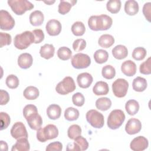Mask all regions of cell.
<instances>
[{
    "label": "cell",
    "instance_id": "cell-41",
    "mask_svg": "<svg viewBox=\"0 0 151 151\" xmlns=\"http://www.w3.org/2000/svg\"><path fill=\"white\" fill-rule=\"evenodd\" d=\"M5 83L8 88L14 89L18 87L19 81L16 76L14 74H10L6 77Z\"/></svg>",
    "mask_w": 151,
    "mask_h": 151
},
{
    "label": "cell",
    "instance_id": "cell-42",
    "mask_svg": "<svg viewBox=\"0 0 151 151\" xmlns=\"http://www.w3.org/2000/svg\"><path fill=\"white\" fill-rule=\"evenodd\" d=\"M151 58L149 57L145 61L142 63L139 67V71L141 74L149 75L151 73Z\"/></svg>",
    "mask_w": 151,
    "mask_h": 151
},
{
    "label": "cell",
    "instance_id": "cell-22",
    "mask_svg": "<svg viewBox=\"0 0 151 151\" xmlns=\"http://www.w3.org/2000/svg\"><path fill=\"white\" fill-rule=\"evenodd\" d=\"M61 113V109L60 106L56 104L50 105L47 109V114L49 119L51 120L58 119Z\"/></svg>",
    "mask_w": 151,
    "mask_h": 151
},
{
    "label": "cell",
    "instance_id": "cell-25",
    "mask_svg": "<svg viewBox=\"0 0 151 151\" xmlns=\"http://www.w3.org/2000/svg\"><path fill=\"white\" fill-rule=\"evenodd\" d=\"M139 7L137 1L129 0L125 2L124 11L129 15H134L139 12Z\"/></svg>",
    "mask_w": 151,
    "mask_h": 151
},
{
    "label": "cell",
    "instance_id": "cell-39",
    "mask_svg": "<svg viewBox=\"0 0 151 151\" xmlns=\"http://www.w3.org/2000/svg\"><path fill=\"white\" fill-rule=\"evenodd\" d=\"M81 129L78 124H73L70 126L67 130L68 137L71 139H74L76 137L81 135Z\"/></svg>",
    "mask_w": 151,
    "mask_h": 151
},
{
    "label": "cell",
    "instance_id": "cell-49",
    "mask_svg": "<svg viewBox=\"0 0 151 151\" xmlns=\"http://www.w3.org/2000/svg\"><path fill=\"white\" fill-rule=\"evenodd\" d=\"M32 33L35 37V44H38L41 42L44 39V34L41 29H34L32 31Z\"/></svg>",
    "mask_w": 151,
    "mask_h": 151
},
{
    "label": "cell",
    "instance_id": "cell-32",
    "mask_svg": "<svg viewBox=\"0 0 151 151\" xmlns=\"http://www.w3.org/2000/svg\"><path fill=\"white\" fill-rule=\"evenodd\" d=\"M111 106V101L107 97H101L96 101V107L100 110L106 111L109 110Z\"/></svg>",
    "mask_w": 151,
    "mask_h": 151
},
{
    "label": "cell",
    "instance_id": "cell-52",
    "mask_svg": "<svg viewBox=\"0 0 151 151\" xmlns=\"http://www.w3.org/2000/svg\"><path fill=\"white\" fill-rule=\"evenodd\" d=\"M1 148L2 150H8L7 143L3 140H1Z\"/></svg>",
    "mask_w": 151,
    "mask_h": 151
},
{
    "label": "cell",
    "instance_id": "cell-37",
    "mask_svg": "<svg viewBox=\"0 0 151 151\" xmlns=\"http://www.w3.org/2000/svg\"><path fill=\"white\" fill-rule=\"evenodd\" d=\"M101 74L104 78L111 80L116 75L115 68L111 65H106L102 68Z\"/></svg>",
    "mask_w": 151,
    "mask_h": 151
},
{
    "label": "cell",
    "instance_id": "cell-5",
    "mask_svg": "<svg viewBox=\"0 0 151 151\" xmlns=\"http://www.w3.org/2000/svg\"><path fill=\"white\" fill-rule=\"evenodd\" d=\"M8 4L12 11L18 15H21L34 7L31 2L27 0H8Z\"/></svg>",
    "mask_w": 151,
    "mask_h": 151
},
{
    "label": "cell",
    "instance_id": "cell-4",
    "mask_svg": "<svg viewBox=\"0 0 151 151\" xmlns=\"http://www.w3.org/2000/svg\"><path fill=\"white\" fill-rule=\"evenodd\" d=\"M125 114L122 110L116 109L112 110L109 114L107 124L108 127L112 130L119 128L125 120Z\"/></svg>",
    "mask_w": 151,
    "mask_h": 151
},
{
    "label": "cell",
    "instance_id": "cell-11",
    "mask_svg": "<svg viewBox=\"0 0 151 151\" xmlns=\"http://www.w3.org/2000/svg\"><path fill=\"white\" fill-rule=\"evenodd\" d=\"M73 143H68L66 150L74 151H83L88 147V143L87 140L81 135L76 137Z\"/></svg>",
    "mask_w": 151,
    "mask_h": 151
},
{
    "label": "cell",
    "instance_id": "cell-29",
    "mask_svg": "<svg viewBox=\"0 0 151 151\" xmlns=\"http://www.w3.org/2000/svg\"><path fill=\"white\" fill-rule=\"evenodd\" d=\"M76 2V1H60L58 5V12L61 15L67 14L70 11L71 7L74 6Z\"/></svg>",
    "mask_w": 151,
    "mask_h": 151
},
{
    "label": "cell",
    "instance_id": "cell-23",
    "mask_svg": "<svg viewBox=\"0 0 151 151\" xmlns=\"http://www.w3.org/2000/svg\"><path fill=\"white\" fill-rule=\"evenodd\" d=\"M55 48L52 44H45L43 46L41 47L40 50V54L42 58L48 60L52 58L54 55Z\"/></svg>",
    "mask_w": 151,
    "mask_h": 151
},
{
    "label": "cell",
    "instance_id": "cell-14",
    "mask_svg": "<svg viewBox=\"0 0 151 151\" xmlns=\"http://www.w3.org/2000/svg\"><path fill=\"white\" fill-rule=\"evenodd\" d=\"M142 129V123L140 121L136 118H132L129 119L126 126L125 130L129 134L132 135L139 133Z\"/></svg>",
    "mask_w": 151,
    "mask_h": 151
},
{
    "label": "cell",
    "instance_id": "cell-2",
    "mask_svg": "<svg viewBox=\"0 0 151 151\" xmlns=\"http://www.w3.org/2000/svg\"><path fill=\"white\" fill-rule=\"evenodd\" d=\"M35 37L32 32L26 31L15 35L14 40L15 47L19 50L27 48L31 44L34 43Z\"/></svg>",
    "mask_w": 151,
    "mask_h": 151
},
{
    "label": "cell",
    "instance_id": "cell-8",
    "mask_svg": "<svg viewBox=\"0 0 151 151\" xmlns=\"http://www.w3.org/2000/svg\"><path fill=\"white\" fill-rule=\"evenodd\" d=\"M71 65L76 69L87 68L91 64L90 57L86 54L77 53L71 58Z\"/></svg>",
    "mask_w": 151,
    "mask_h": 151
},
{
    "label": "cell",
    "instance_id": "cell-19",
    "mask_svg": "<svg viewBox=\"0 0 151 151\" xmlns=\"http://www.w3.org/2000/svg\"><path fill=\"white\" fill-rule=\"evenodd\" d=\"M26 120L27 121L28 126L32 130H37L41 127L42 124V117L40 114H38V113H36L30 116Z\"/></svg>",
    "mask_w": 151,
    "mask_h": 151
},
{
    "label": "cell",
    "instance_id": "cell-12",
    "mask_svg": "<svg viewBox=\"0 0 151 151\" xmlns=\"http://www.w3.org/2000/svg\"><path fill=\"white\" fill-rule=\"evenodd\" d=\"M10 132L12 137L17 140L21 138H28V133L26 127L24 123L21 122L15 123L13 124Z\"/></svg>",
    "mask_w": 151,
    "mask_h": 151
},
{
    "label": "cell",
    "instance_id": "cell-15",
    "mask_svg": "<svg viewBox=\"0 0 151 151\" xmlns=\"http://www.w3.org/2000/svg\"><path fill=\"white\" fill-rule=\"evenodd\" d=\"M62 26L60 22L57 19H50L45 25L46 31L51 36L58 35L61 31Z\"/></svg>",
    "mask_w": 151,
    "mask_h": 151
},
{
    "label": "cell",
    "instance_id": "cell-46",
    "mask_svg": "<svg viewBox=\"0 0 151 151\" xmlns=\"http://www.w3.org/2000/svg\"><path fill=\"white\" fill-rule=\"evenodd\" d=\"M86 47V41L83 38L76 40L73 44V48L74 51L79 52L83 51Z\"/></svg>",
    "mask_w": 151,
    "mask_h": 151
},
{
    "label": "cell",
    "instance_id": "cell-20",
    "mask_svg": "<svg viewBox=\"0 0 151 151\" xmlns=\"http://www.w3.org/2000/svg\"><path fill=\"white\" fill-rule=\"evenodd\" d=\"M109 91V87L108 84L103 81H97L93 88V92L96 96L106 95Z\"/></svg>",
    "mask_w": 151,
    "mask_h": 151
},
{
    "label": "cell",
    "instance_id": "cell-43",
    "mask_svg": "<svg viewBox=\"0 0 151 151\" xmlns=\"http://www.w3.org/2000/svg\"><path fill=\"white\" fill-rule=\"evenodd\" d=\"M38 113L37 107L34 104H27L23 109V115L25 119L30 116Z\"/></svg>",
    "mask_w": 151,
    "mask_h": 151
},
{
    "label": "cell",
    "instance_id": "cell-34",
    "mask_svg": "<svg viewBox=\"0 0 151 151\" xmlns=\"http://www.w3.org/2000/svg\"><path fill=\"white\" fill-rule=\"evenodd\" d=\"M79 114V111L72 107H68L64 111V117L68 121L76 120L78 118Z\"/></svg>",
    "mask_w": 151,
    "mask_h": 151
},
{
    "label": "cell",
    "instance_id": "cell-17",
    "mask_svg": "<svg viewBox=\"0 0 151 151\" xmlns=\"http://www.w3.org/2000/svg\"><path fill=\"white\" fill-rule=\"evenodd\" d=\"M136 65L132 60H126L124 61L121 65L122 72L126 76H133L136 73Z\"/></svg>",
    "mask_w": 151,
    "mask_h": 151
},
{
    "label": "cell",
    "instance_id": "cell-1",
    "mask_svg": "<svg viewBox=\"0 0 151 151\" xmlns=\"http://www.w3.org/2000/svg\"><path fill=\"white\" fill-rule=\"evenodd\" d=\"M112 23L111 18L105 14L92 15L88 20L89 28L95 31L107 30L111 27Z\"/></svg>",
    "mask_w": 151,
    "mask_h": 151
},
{
    "label": "cell",
    "instance_id": "cell-51",
    "mask_svg": "<svg viewBox=\"0 0 151 151\" xmlns=\"http://www.w3.org/2000/svg\"><path fill=\"white\" fill-rule=\"evenodd\" d=\"M1 94V105H5L9 100V95L8 93L4 90H0Z\"/></svg>",
    "mask_w": 151,
    "mask_h": 151
},
{
    "label": "cell",
    "instance_id": "cell-31",
    "mask_svg": "<svg viewBox=\"0 0 151 151\" xmlns=\"http://www.w3.org/2000/svg\"><path fill=\"white\" fill-rule=\"evenodd\" d=\"M40 94L38 89L34 86H28L27 87L23 92V95L24 97L29 100H32L36 99Z\"/></svg>",
    "mask_w": 151,
    "mask_h": 151
},
{
    "label": "cell",
    "instance_id": "cell-45",
    "mask_svg": "<svg viewBox=\"0 0 151 151\" xmlns=\"http://www.w3.org/2000/svg\"><path fill=\"white\" fill-rule=\"evenodd\" d=\"M72 101L74 105L78 107H81L84 105L85 99L81 93H76L72 96Z\"/></svg>",
    "mask_w": 151,
    "mask_h": 151
},
{
    "label": "cell",
    "instance_id": "cell-47",
    "mask_svg": "<svg viewBox=\"0 0 151 151\" xmlns=\"http://www.w3.org/2000/svg\"><path fill=\"white\" fill-rule=\"evenodd\" d=\"M0 41H1V48L5 45H9L11 43L12 38L10 34L4 32H0Z\"/></svg>",
    "mask_w": 151,
    "mask_h": 151
},
{
    "label": "cell",
    "instance_id": "cell-33",
    "mask_svg": "<svg viewBox=\"0 0 151 151\" xmlns=\"http://www.w3.org/2000/svg\"><path fill=\"white\" fill-rule=\"evenodd\" d=\"M93 57L95 61L97 63L103 64L107 61L109 58V54L107 51L103 49H100L96 51Z\"/></svg>",
    "mask_w": 151,
    "mask_h": 151
},
{
    "label": "cell",
    "instance_id": "cell-9",
    "mask_svg": "<svg viewBox=\"0 0 151 151\" xmlns=\"http://www.w3.org/2000/svg\"><path fill=\"white\" fill-rule=\"evenodd\" d=\"M129 88L128 82L124 78H117L112 84V90L114 95L119 98L124 97Z\"/></svg>",
    "mask_w": 151,
    "mask_h": 151
},
{
    "label": "cell",
    "instance_id": "cell-16",
    "mask_svg": "<svg viewBox=\"0 0 151 151\" xmlns=\"http://www.w3.org/2000/svg\"><path fill=\"white\" fill-rule=\"evenodd\" d=\"M93 81L92 76L88 73H82L79 74L77 77V81L80 87L87 88L90 86Z\"/></svg>",
    "mask_w": 151,
    "mask_h": 151
},
{
    "label": "cell",
    "instance_id": "cell-26",
    "mask_svg": "<svg viewBox=\"0 0 151 151\" xmlns=\"http://www.w3.org/2000/svg\"><path fill=\"white\" fill-rule=\"evenodd\" d=\"M147 86L146 80L142 77H137L132 83L133 89L137 92H142L146 90Z\"/></svg>",
    "mask_w": 151,
    "mask_h": 151
},
{
    "label": "cell",
    "instance_id": "cell-13",
    "mask_svg": "<svg viewBox=\"0 0 151 151\" xmlns=\"http://www.w3.org/2000/svg\"><path fill=\"white\" fill-rule=\"evenodd\" d=\"M149 146L148 140L142 136H139L134 138L130 144V147L134 151H142L147 148Z\"/></svg>",
    "mask_w": 151,
    "mask_h": 151
},
{
    "label": "cell",
    "instance_id": "cell-21",
    "mask_svg": "<svg viewBox=\"0 0 151 151\" xmlns=\"http://www.w3.org/2000/svg\"><path fill=\"white\" fill-rule=\"evenodd\" d=\"M30 24L35 27L41 25L44 20V14L41 11L36 10L31 13L29 17Z\"/></svg>",
    "mask_w": 151,
    "mask_h": 151
},
{
    "label": "cell",
    "instance_id": "cell-28",
    "mask_svg": "<svg viewBox=\"0 0 151 151\" xmlns=\"http://www.w3.org/2000/svg\"><path fill=\"white\" fill-rule=\"evenodd\" d=\"M98 43L101 47L107 48L113 45L114 43V38L111 35L103 34L99 38Z\"/></svg>",
    "mask_w": 151,
    "mask_h": 151
},
{
    "label": "cell",
    "instance_id": "cell-48",
    "mask_svg": "<svg viewBox=\"0 0 151 151\" xmlns=\"http://www.w3.org/2000/svg\"><path fill=\"white\" fill-rule=\"evenodd\" d=\"M62 149L63 145L58 141L50 143L45 149L46 151H61Z\"/></svg>",
    "mask_w": 151,
    "mask_h": 151
},
{
    "label": "cell",
    "instance_id": "cell-50",
    "mask_svg": "<svg viewBox=\"0 0 151 151\" xmlns=\"http://www.w3.org/2000/svg\"><path fill=\"white\" fill-rule=\"evenodd\" d=\"M150 12H151V3H145L143 7V13L146 19L150 22Z\"/></svg>",
    "mask_w": 151,
    "mask_h": 151
},
{
    "label": "cell",
    "instance_id": "cell-18",
    "mask_svg": "<svg viewBox=\"0 0 151 151\" xmlns=\"http://www.w3.org/2000/svg\"><path fill=\"white\" fill-rule=\"evenodd\" d=\"M33 62L32 55L27 52L20 54L18 58V64L19 67L22 69H27L29 68Z\"/></svg>",
    "mask_w": 151,
    "mask_h": 151
},
{
    "label": "cell",
    "instance_id": "cell-53",
    "mask_svg": "<svg viewBox=\"0 0 151 151\" xmlns=\"http://www.w3.org/2000/svg\"><path fill=\"white\" fill-rule=\"evenodd\" d=\"M44 2L45 4H48V5H51V4H52L53 3L55 2V1H44Z\"/></svg>",
    "mask_w": 151,
    "mask_h": 151
},
{
    "label": "cell",
    "instance_id": "cell-24",
    "mask_svg": "<svg viewBox=\"0 0 151 151\" xmlns=\"http://www.w3.org/2000/svg\"><path fill=\"white\" fill-rule=\"evenodd\" d=\"M113 57L117 60L125 58L128 55L127 48L123 45H117L112 50Z\"/></svg>",
    "mask_w": 151,
    "mask_h": 151
},
{
    "label": "cell",
    "instance_id": "cell-36",
    "mask_svg": "<svg viewBox=\"0 0 151 151\" xmlns=\"http://www.w3.org/2000/svg\"><path fill=\"white\" fill-rule=\"evenodd\" d=\"M121 1L120 0H110L107 2V9L112 14L119 12L121 8Z\"/></svg>",
    "mask_w": 151,
    "mask_h": 151
},
{
    "label": "cell",
    "instance_id": "cell-44",
    "mask_svg": "<svg viewBox=\"0 0 151 151\" xmlns=\"http://www.w3.org/2000/svg\"><path fill=\"white\" fill-rule=\"evenodd\" d=\"M1 130L6 129L10 124L11 119L9 116L5 112H1Z\"/></svg>",
    "mask_w": 151,
    "mask_h": 151
},
{
    "label": "cell",
    "instance_id": "cell-35",
    "mask_svg": "<svg viewBox=\"0 0 151 151\" xmlns=\"http://www.w3.org/2000/svg\"><path fill=\"white\" fill-rule=\"evenodd\" d=\"M71 31L76 36H81L85 33V25L81 21H76L71 26Z\"/></svg>",
    "mask_w": 151,
    "mask_h": 151
},
{
    "label": "cell",
    "instance_id": "cell-38",
    "mask_svg": "<svg viewBox=\"0 0 151 151\" xmlns=\"http://www.w3.org/2000/svg\"><path fill=\"white\" fill-rule=\"evenodd\" d=\"M71 50L67 47H61L57 51V56L61 60H68L71 57Z\"/></svg>",
    "mask_w": 151,
    "mask_h": 151
},
{
    "label": "cell",
    "instance_id": "cell-40",
    "mask_svg": "<svg viewBox=\"0 0 151 151\" xmlns=\"http://www.w3.org/2000/svg\"><path fill=\"white\" fill-rule=\"evenodd\" d=\"M147 54L146 49L143 47H139L135 48L132 52V57L137 61L143 60Z\"/></svg>",
    "mask_w": 151,
    "mask_h": 151
},
{
    "label": "cell",
    "instance_id": "cell-30",
    "mask_svg": "<svg viewBox=\"0 0 151 151\" xmlns=\"http://www.w3.org/2000/svg\"><path fill=\"white\" fill-rule=\"evenodd\" d=\"M125 109L129 115L134 116L139 110V104L135 100H129L125 104Z\"/></svg>",
    "mask_w": 151,
    "mask_h": 151
},
{
    "label": "cell",
    "instance_id": "cell-7",
    "mask_svg": "<svg viewBox=\"0 0 151 151\" xmlns=\"http://www.w3.org/2000/svg\"><path fill=\"white\" fill-rule=\"evenodd\" d=\"M86 117L88 123L94 128L100 129L104 126V116L96 110L92 109L88 110L86 114Z\"/></svg>",
    "mask_w": 151,
    "mask_h": 151
},
{
    "label": "cell",
    "instance_id": "cell-10",
    "mask_svg": "<svg viewBox=\"0 0 151 151\" xmlns=\"http://www.w3.org/2000/svg\"><path fill=\"white\" fill-rule=\"evenodd\" d=\"M15 25V20L11 14L5 10L0 11V27L2 30L9 31Z\"/></svg>",
    "mask_w": 151,
    "mask_h": 151
},
{
    "label": "cell",
    "instance_id": "cell-6",
    "mask_svg": "<svg viewBox=\"0 0 151 151\" xmlns=\"http://www.w3.org/2000/svg\"><path fill=\"white\" fill-rule=\"evenodd\" d=\"M76 86L73 78L70 76L64 78L55 87L56 91L61 95H66L76 90Z\"/></svg>",
    "mask_w": 151,
    "mask_h": 151
},
{
    "label": "cell",
    "instance_id": "cell-27",
    "mask_svg": "<svg viewBox=\"0 0 151 151\" xmlns=\"http://www.w3.org/2000/svg\"><path fill=\"white\" fill-rule=\"evenodd\" d=\"M30 145L27 138H21L17 140L15 145L12 147V151H28Z\"/></svg>",
    "mask_w": 151,
    "mask_h": 151
},
{
    "label": "cell",
    "instance_id": "cell-3",
    "mask_svg": "<svg viewBox=\"0 0 151 151\" xmlns=\"http://www.w3.org/2000/svg\"><path fill=\"white\" fill-rule=\"evenodd\" d=\"M58 135V130L54 124H50L44 127H40L37 132V138L41 142L56 138Z\"/></svg>",
    "mask_w": 151,
    "mask_h": 151
}]
</instances>
